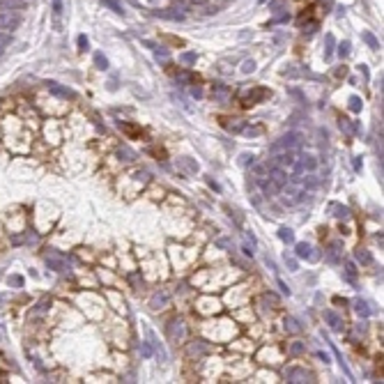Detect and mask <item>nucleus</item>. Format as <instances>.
<instances>
[{
	"mask_svg": "<svg viewBox=\"0 0 384 384\" xmlns=\"http://www.w3.org/2000/svg\"><path fill=\"white\" fill-rule=\"evenodd\" d=\"M306 253H308V246H304V244H301V246H299V256H306Z\"/></svg>",
	"mask_w": 384,
	"mask_h": 384,
	"instance_id": "1",
	"label": "nucleus"
}]
</instances>
